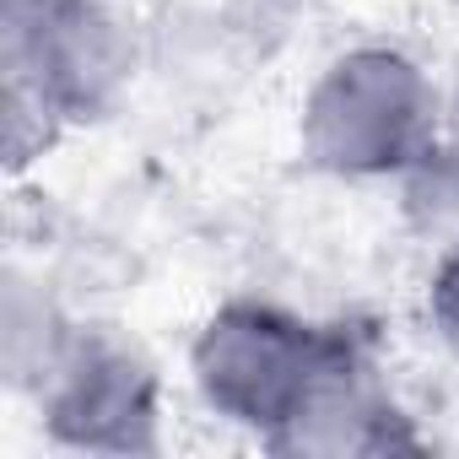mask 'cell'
Wrapping results in <instances>:
<instances>
[{
	"label": "cell",
	"instance_id": "6da1fadb",
	"mask_svg": "<svg viewBox=\"0 0 459 459\" xmlns=\"http://www.w3.org/2000/svg\"><path fill=\"white\" fill-rule=\"evenodd\" d=\"M443 141V87L400 44H351L298 103V157L346 184H400Z\"/></svg>",
	"mask_w": 459,
	"mask_h": 459
},
{
	"label": "cell",
	"instance_id": "7a4b0ae2",
	"mask_svg": "<svg viewBox=\"0 0 459 459\" xmlns=\"http://www.w3.org/2000/svg\"><path fill=\"white\" fill-rule=\"evenodd\" d=\"M357 341L362 330L308 319L271 298H227L189 335V384L211 416L271 443Z\"/></svg>",
	"mask_w": 459,
	"mask_h": 459
},
{
	"label": "cell",
	"instance_id": "3957f363",
	"mask_svg": "<svg viewBox=\"0 0 459 459\" xmlns=\"http://www.w3.org/2000/svg\"><path fill=\"white\" fill-rule=\"evenodd\" d=\"M44 437L71 454H157L162 448V378L152 357L114 325H71L60 357L33 389Z\"/></svg>",
	"mask_w": 459,
	"mask_h": 459
},
{
	"label": "cell",
	"instance_id": "277c9868",
	"mask_svg": "<svg viewBox=\"0 0 459 459\" xmlns=\"http://www.w3.org/2000/svg\"><path fill=\"white\" fill-rule=\"evenodd\" d=\"M135 60V22L114 0H6V87L44 98L71 130L125 98Z\"/></svg>",
	"mask_w": 459,
	"mask_h": 459
},
{
	"label": "cell",
	"instance_id": "5b68a950",
	"mask_svg": "<svg viewBox=\"0 0 459 459\" xmlns=\"http://www.w3.org/2000/svg\"><path fill=\"white\" fill-rule=\"evenodd\" d=\"M265 448L292 459H389V454H421L427 437L416 416L394 400V389L378 378L373 346L362 335L308 389V400L281 421V432Z\"/></svg>",
	"mask_w": 459,
	"mask_h": 459
},
{
	"label": "cell",
	"instance_id": "8992f818",
	"mask_svg": "<svg viewBox=\"0 0 459 459\" xmlns=\"http://www.w3.org/2000/svg\"><path fill=\"white\" fill-rule=\"evenodd\" d=\"M71 314L44 292L39 276L28 271H6V287H0V368H6V384L17 394L33 400V389L44 384L49 362L60 357L65 335H71Z\"/></svg>",
	"mask_w": 459,
	"mask_h": 459
},
{
	"label": "cell",
	"instance_id": "52a82bcc",
	"mask_svg": "<svg viewBox=\"0 0 459 459\" xmlns=\"http://www.w3.org/2000/svg\"><path fill=\"white\" fill-rule=\"evenodd\" d=\"M400 211L411 221V233L443 255L459 249V152L454 146H432L405 178H400Z\"/></svg>",
	"mask_w": 459,
	"mask_h": 459
},
{
	"label": "cell",
	"instance_id": "ba28073f",
	"mask_svg": "<svg viewBox=\"0 0 459 459\" xmlns=\"http://www.w3.org/2000/svg\"><path fill=\"white\" fill-rule=\"evenodd\" d=\"M421 308H427V330L437 335V346L459 362V249L432 255Z\"/></svg>",
	"mask_w": 459,
	"mask_h": 459
},
{
	"label": "cell",
	"instance_id": "9c48e42d",
	"mask_svg": "<svg viewBox=\"0 0 459 459\" xmlns=\"http://www.w3.org/2000/svg\"><path fill=\"white\" fill-rule=\"evenodd\" d=\"M443 146L459 152V71H454V82L443 87Z\"/></svg>",
	"mask_w": 459,
	"mask_h": 459
}]
</instances>
